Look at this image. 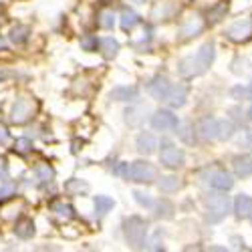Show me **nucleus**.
<instances>
[{"instance_id":"22","label":"nucleus","mask_w":252,"mask_h":252,"mask_svg":"<svg viewBox=\"0 0 252 252\" xmlns=\"http://www.w3.org/2000/svg\"><path fill=\"white\" fill-rule=\"evenodd\" d=\"M93 204H95V212L99 216H103V214H107L109 210L115 206V200L109 198V196H95L93 198Z\"/></svg>"},{"instance_id":"12","label":"nucleus","mask_w":252,"mask_h":252,"mask_svg":"<svg viewBox=\"0 0 252 252\" xmlns=\"http://www.w3.org/2000/svg\"><path fill=\"white\" fill-rule=\"evenodd\" d=\"M218 125H220V119H214V117H206L200 121L198 125V131L204 139H218Z\"/></svg>"},{"instance_id":"21","label":"nucleus","mask_w":252,"mask_h":252,"mask_svg":"<svg viewBox=\"0 0 252 252\" xmlns=\"http://www.w3.org/2000/svg\"><path fill=\"white\" fill-rule=\"evenodd\" d=\"M10 40L14 45H25L27 40H29V36H31V29L29 27H25V25H18V27H14L12 31H10Z\"/></svg>"},{"instance_id":"1","label":"nucleus","mask_w":252,"mask_h":252,"mask_svg":"<svg viewBox=\"0 0 252 252\" xmlns=\"http://www.w3.org/2000/svg\"><path fill=\"white\" fill-rule=\"evenodd\" d=\"M214 57H216L214 43L210 40V43H204L196 51V55L182 59L180 65H178V71L184 77H198V75H202V73H206L210 69V65L214 63Z\"/></svg>"},{"instance_id":"32","label":"nucleus","mask_w":252,"mask_h":252,"mask_svg":"<svg viewBox=\"0 0 252 252\" xmlns=\"http://www.w3.org/2000/svg\"><path fill=\"white\" fill-rule=\"evenodd\" d=\"M97 45H99V38H97V36L87 34V36H83V38H81V49H83V51H87V53L97 51Z\"/></svg>"},{"instance_id":"18","label":"nucleus","mask_w":252,"mask_h":252,"mask_svg":"<svg viewBox=\"0 0 252 252\" xmlns=\"http://www.w3.org/2000/svg\"><path fill=\"white\" fill-rule=\"evenodd\" d=\"M202 27H204V23H202V18H198V16H190L184 23V27L180 29V36L182 38H190V36H196L200 31H202Z\"/></svg>"},{"instance_id":"15","label":"nucleus","mask_w":252,"mask_h":252,"mask_svg":"<svg viewBox=\"0 0 252 252\" xmlns=\"http://www.w3.org/2000/svg\"><path fill=\"white\" fill-rule=\"evenodd\" d=\"M135 145H137V152H139V154H143V156H152V154L156 152V148H158V141H156L154 133L143 131V133H139Z\"/></svg>"},{"instance_id":"16","label":"nucleus","mask_w":252,"mask_h":252,"mask_svg":"<svg viewBox=\"0 0 252 252\" xmlns=\"http://www.w3.org/2000/svg\"><path fill=\"white\" fill-rule=\"evenodd\" d=\"M109 97L113 101H135L139 97V89L133 87V85H121V87H115Z\"/></svg>"},{"instance_id":"38","label":"nucleus","mask_w":252,"mask_h":252,"mask_svg":"<svg viewBox=\"0 0 252 252\" xmlns=\"http://www.w3.org/2000/svg\"><path fill=\"white\" fill-rule=\"evenodd\" d=\"M4 49H6V45H4V38L0 36V51H4Z\"/></svg>"},{"instance_id":"5","label":"nucleus","mask_w":252,"mask_h":252,"mask_svg":"<svg viewBox=\"0 0 252 252\" xmlns=\"http://www.w3.org/2000/svg\"><path fill=\"white\" fill-rule=\"evenodd\" d=\"M230 212V200L228 196H212L206 202V218L208 222H222L226 218V214Z\"/></svg>"},{"instance_id":"37","label":"nucleus","mask_w":252,"mask_h":252,"mask_svg":"<svg viewBox=\"0 0 252 252\" xmlns=\"http://www.w3.org/2000/svg\"><path fill=\"white\" fill-rule=\"evenodd\" d=\"M6 139H8V129L4 125H0V141H6Z\"/></svg>"},{"instance_id":"34","label":"nucleus","mask_w":252,"mask_h":252,"mask_svg":"<svg viewBox=\"0 0 252 252\" xmlns=\"http://www.w3.org/2000/svg\"><path fill=\"white\" fill-rule=\"evenodd\" d=\"M16 192V188H14V184H4V186H0V200H6V198H10L12 194Z\"/></svg>"},{"instance_id":"41","label":"nucleus","mask_w":252,"mask_h":252,"mask_svg":"<svg viewBox=\"0 0 252 252\" xmlns=\"http://www.w3.org/2000/svg\"><path fill=\"white\" fill-rule=\"evenodd\" d=\"M248 119L252 121V105H250V109H248Z\"/></svg>"},{"instance_id":"35","label":"nucleus","mask_w":252,"mask_h":252,"mask_svg":"<svg viewBox=\"0 0 252 252\" xmlns=\"http://www.w3.org/2000/svg\"><path fill=\"white\" fill-rule=\"evenodd\" d=\"M230 95H232L234 99H248V89H244V87H240V85H236V87H232V91H230Z\"/></svg>"},{"instance_id":"7","label":"nucleus","mask_w":252,"mask_h":252,"mask_svg":"<svg viewBox=\"0 0 252 252\" xmlns=\"http://www.w3.org/2000/svg\"><path fill=\"white\" fill-rule=\"evenodd\" d=\"M180 125L178 115H174L170 109H158L152 115V127L156 131H172Z\"/></svg>"},{"instance_id":"24","label":"nucleus","mask_w":252,"mask_h":252,"mask_svg":"<svg viewBox=\"0 0 252 252\" xmlns=\"http://www.w3.org/2000/svg\"><path fill=\"white\" fill-rule=\"evenodd\" d=\"M34 174H36L38 182H43V184L53 182V178H55V170H53L49 163H38V165L34 167Z\"/></svg>"},{"instance_id":"14","label":"nucleus","mask_w":252,"mask_h":252,"mask_svg":"<svg viewBox=\"0 0 252 252\" xmlns=\"http://www.w3.org/2000/svg\"><path fill=\"white\" fill-rule=\"evenodd\" d=\"M232 167H234V174H236L238 178H248V176H252V156H246V154L236 156V158L232 159Z\"/></svg>"},{"instance_id":"9","label":"nucleus","mask_w":252,"mask_h":252,"mask_svg":"<svg viewBox=\"0 0 252 252\" xmlns=\"http://www.w3.org/2000/svg\"><path fill=\"white\" fill-rule=\"evenodd\" d=\"M208 184H210V188H214V190H218V192H228V190H232L234 180L228 172L216 170V172H212L208 176Z\"/></svg>"},{"instance_id":"23","label":"nucleus","mask_w":252,"mask_h":252,"mask_svg":"<svg viewBox=\"0 0 252 252\" xmlns=\"http://www.w3.org/2000/svg\"><path fill=\"white\" fill-rule=\"evenodd\" d=\"M137 23H139V16H137V12L127 10V8H125V10L121 12L119 25H121V29H123V31H131V29H133Z\"/></svg>"},{"instance_id":"36","label":"nucleus","mask_w":252,"mask_h":252,"mask_svg":"<svg viewBox=\"0 0 252 252\" xmlns=\"http://www.w3.org/2000/svg\"><path fill=\"white\" fill-rule=\"evenodd\" d=\"M6 174H8V167H6V161H2V159H0V178H6Z\"/></svg>"},{"instance_id":"4","label":"nucleus","mask_w":252,"mask_h":252,"mask_svg":"<svg viewBox=\"0 0 252 252\" xmlns=\"http://www.w3.org/2000/svg\"><path fill=\"white\" fill-rule=\"evenodd\" d=\"M159 159H161V165H165L167 170H178V167H182L184 161H186V154L178 148L176 143L165 139V141H161Z\"/></svg>"},{"instance_id":"25","label":"nucleus","mask_w":252,"mask_h":252,"mask_svg":"<svg viewBox=\"0 0 252 252\" xmlns=\"http://www.w3.org/2000/svg\"><path fill=\"white\" fill-rule=\"evenodd\" d=\"M51 210H53V212H55L59 218H65V220L75 218V208H73V206H69V204L57 202V204H53V206H51Z\"/></svg>"},{"instance_id":"11","label":"nucleus","mask_w":252,"mask_h":252,"mask_svg":"<svg viewBox=\"0 0 252 252\" xmlns=\"http://www.w3.org/2000/svg\"><path fill=\"white\" fill-rule=\"evenodd\" d=\"M148 89H150V95H152L154 99L165 101L167 93H170V89H172V83H170V79H167V77L158 75V77L152 79V83H150V87H148Z\"/></svg>"},{"instance_id":"13","label":"nucleus","mask_w":252,"mask_h":252,"mask_svg":"<svg viewBox=\"0 0 252 252\" xmlns=\"http://www.w3.org/2000/svg\"><path fill=\"white\" fill-rule=\"evenodd\" d=\"M234 214L240 220L252 216V198L250 196H246V194H238L236 196V200H234Z\"/></svg>"},{"instance_id":"10","label":"nucleus","mask_w":252,"mask_h":252,"mask_svg":"<svg viewBox=\"0 0 252 252\" xmlns=\"http://www.w3.org/2000/svg\"><path fill=\"white\" fill-rule=\"evenodd\" d=\"M188 93H190V87H188L186 83H176V85H172L165 101L170 103V107H184L188 101Z\"/></svg>"},{"instance_id":"2","label":"nucleus","mask_w":252,"mask_h":252,"mask_svg":"<svg viewBox=\"0 0 252 252\" xmlns=\"http://www.w3.org/2000/svg\"><path fill=\"white\" fill-rule=\"evenodd\" d=\"M125 180L135 182V184H150L156 180L158 170L152 161H145V159H137L125 165V172H123Z\"/></svg>"},{"instance_id":"19","label":"nucleus","mask_w":252,"mask_h":252,"mask_svg":"<svg viewBox=\"0 0 252 252\" xmlns=\"http://www.w3.org/2000/svg\"><path fill=\"white\" fill-rule=\"evenodd\" d=\"M99 47H101V55L105 59H115L117 53H119V43L113 38V36H105L99 40Z\"/></svg>"},{"instance_id":"3","label":"nucleus","mask_w":252,"mask_h":252,"mask_svg":"<svg viewBox=\"0 0 252 252\" xmlns=\"http://www.w3.org/2000/svg\"><path fill=\"white\" fill-rule=\"evenodd\" d=\"M123 234L133 248H141L145 244V236H148V222L139 216H129L123 220Z\"/></svg>"},{"instance_id":"33","label":"nucleus","mask_w":252,"mask_h":252,"mask_svg":"<svg viewBox=\"0 0 252 252\" xmlns=\"http://www.w3.org/2000/svg\"><path fill=\"white\" fill-rule=\"evenodd\" d=\"M133 198H135V202H137L139 206H143V208H152V206H154V200H152V196H150L148 192L135 190V192H133Z\"/></svg>"},{"instance_id":"42","label":"nucleus","mask_w":252,"mask_h":252,"mask_svg":"<svg viewBox=\"0 0 252 252\" xmlns=\"http://www.w3.org/2000/svg\"><path fill=\"white\" fill-rule=\"evenodd\" d=\"M135 2H143V0H135Z\"/></svg>"},{"instance_id":"26","label":"nucleus","mask_w":252,"mask_h":252,"mask_svg":"<svg viewBox=\"0 0 252 252\" xmlns=\"http://www.w3.org/2000/svg\"><path fill=\"white\" fill-rule=\"evenodd\" d=\"M158 218H163V220H170V218H174V204L172 202H167V200H161V202H158Z\"/></svg>"},{"instance_id":"28","label":"nucleus","mask_w":252,"mask_h":252,"mask_svg":"<svg viewBox=\"0 0 252 252\" xmlns=\"http://www.w3.org/2000/svg\"><path fill=\"white\" fill-rule=\"evenodd\" d=\"M178 133H180V137L186 141V143H194V127H192V123H184V125H178Z\"/></svg>"},{"instance_id":"8","label":"nucleus","mask_w":252,"mask_h":252,"mask_svg":"<svg viewBox=\"0 0 252 252\" xmlns=\"http://www.w3.org/2000/svg\"><path fill=\"white\" fill-rule=\"evenodd\" d=\"M34 113V103L31 99H25V97H20L16 99V103L12 105V109H10V121L20 125V123H25L32 117Z\"/></svg>"},{"instance_id":"20","label":"nucleus","mask_w":252,"mask_h":252,"mask_svg":"<svg viewBox=\"0 0 252 252\" xmlns=\"http://www.w3.org/2000/svg\"><path fill=\"white\" fill-rule=\"evenodd\" d=\"M158 188H159L163 194H174V192H178L180 188H182V182L176 176H163V178H159Z\"/></svg>"},{"instance_id":"27","label":"nucleus","mask_w":252,"mask_h":252,"mask_svg":"<svg viewBox=\"0 0 252 252\" xmlns=\"http://www.w3.org/2000/svg\"><path fill=\"white\" fill-rule=\"evenodd\" d=\"M234 135V125L226 121V119H220V125H218V139H230Z\"/></svg>"},{"instance_id":"6","label":"nucleus","mask_w":252,"mask_h":252,"mask_svg":"<svg viewBox=\"0 0 252 252\" xmlns=\"http://www.w3.org/2000/svg\"><path fill=\"white\" fill-rule=\"evenodd\" d=\"M226 36L232 40V43H246L252 38V18H242L236 20L234 25H230L226 31Z\"/></svg>"},{"instance_id":"39","label":"nucleus","mask_w":252,"mask_h":252,"mask_svg":"<svg viewBox=\"0 0 252 252\" xmlns=\"http://www.w3.org/2000/svg\"><path fill=\"white\" fill-rule=\"evenodd\" d=\"M248 99H252V81H250V85H248Z\"/></svg>"},{"instance_id":"40","label":"nucleus","mask_w":252,"mask_h":252,"mask_svg":"<svg viewBox=\"0 0 252 252\" xmlns=\"http://www.w3.org/2000/svg\"><path fill=\"white\" fill-rule=\"evenodd\" d=\"M248 143H250V148H252V131H248Z\"/></svg>"},{"instance_id":"31","label":"nucleus","mask_w":252,"mask_h":252,"mask_svg":"<svg viewBox=\"0 0 252 252\" xmlns=\"http://www.w3.org/2000/svg\"><path fill=\"white\" fill-rule=\"evenodd\" d=\"M32 150V141L29 137H18L14 141V152L16 154H29Z\"/></svg>"},{"instance_id":"17","label":"nucleus","mask_w":252,"mask_h":252,"mask_svg":"<svg viewBox=\"0 0 252 252\" xmlns=\"http://www.w3.org/2000/svg\"><path fill=\"white\" fill-rule=\"evenodd\" d=\"M36 232V228H34V222L31 218H20L16 224H14V234L18 238H23V240H29L32 238Z\"/></svg>"},{"instance_id":"30","label":"nucleus","mask_w":252,"mask_h":252,"mask_svg":"<svg viewBox=\"0 0 252 252\" xmlns=\"http://www.w3.org/2000/svg\"><path fill=\"white\" fill-rule=\"evenodd\" d=\"M65 190L71 192V194H81V192H87L89 190V186L85 182H81V180H69L65 184Z\"/></svg>"},{"instance_id":"29","label":"nucleus","mask_w":252,"mask_h":252,"mask_svg":"<svg viewBox=\"0 0 252 252\" xmlns=\"http://www.w3.org/2000/svg\"><path fill=\"white\" fill-rule=\"evenodd\" d=\"M113 25H115V14L111 10H103L99 14V27L105 29V31H109V29H113Z\"/></svg>"}]
</instances>
